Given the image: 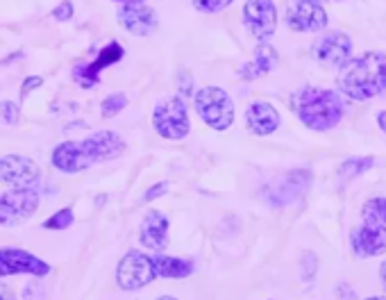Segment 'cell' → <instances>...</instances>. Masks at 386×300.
Returning a JSON list of instances; mask_svg holds the SVG:
<instances>
[{
    "label": "cell",
    "instance_id": "1",
    "mask_svg": "<svg viewBox=\"0 0 386 300\" xmlns=\"http://www.w3.org/2000/svg\"><path fill=\"white\" fill-rule=\"evenodd\" d=\"M125 150V141L121 134L112 130H103L80 141H64L52 150V166L62 173H80L91 169L94 164H103L121 157Z\"/></svg>",
    "mask_w": 386,
    "mask_h": 300
},
{
    "label": "cell",
    "instance_id": "2",
    "mask_svg": "<svg viewBox=\"0 0 386 300\" xmlns=\"http://www.w3.org/2000/svg\"><path fill=\"white\" fill-rule=\"evenodd\" d=\"M386 57L382 52H366L350 59L338 73V89L352 100H371L384 94Z\"/></svg>",
    "mask_w": 386,
    "mask_h": 300
},
{
    "label": "cell",
    "instance_id": "3",
    "mask_svg": "<svg viewBox=\"0 0 386 300\" xmlns=\"http://www.w3.org/2000/svg\"><path fill=\"white\" fill-rule=\"evenodd\" d=\"M293 109H296L302 125H307L309 130L327 132L341 123L345 114V103L336 91L305 87L293 100Z\"/></svg>",
    "mask_w": 386,
    "mask_h": 300
},
{
    "label": "cell",
    "instance_id": "4",
    "mask_svg": "<svg viewBox=\"0 0 386 300\" xmlns=\"http://www.w3.org/2000/svg\"><path fill=\"white\" fill-rule=\"evenodd\" d=\"M198 116L205 121L211 130L223 132L234 123V103L225 89L220 87H202L193 96Z\"/></svg>",
    "mask_w": 386,
    "mask_h": 300
},
{
    "label": "cell",
    "instance_id": "5",
    "mask_svg": "<svg viewBox=\"0 0 386 300\" xmlns=\"http://www.w3.org/2000/svg\"><path fill=\"white\" fill-rule=\"evenodd\" d=\"M152 125L164 139H171V141L185 139V136L191 132V121H189L185 100H182L180 96L159 100L157 107H155V112H152Z\"/></svg>",
    "mask_w": 386,
    "mask_h": 300
},
{
    "label": "cell",
    "instance_id": "6",
    "mask_svg": "<svg viewBox=\"0 0 386 300\" xmlns=\"http://www.w3.org/2000/svg\"><path fill=\"white\" fill-rule=\"evenodd\" d=\"M39 207V191L32 187H12L0 196V225L16 227L30 218Z\"/></svg>",
    "mask_w": 386,
    "mask_h": 300
},
{
    "label": "cell",
    "instance_id": "7",
    "mask_svg": "<svg viewBox=\"0 0 386 300\" xmlns=\"http://www.w3.org/2000/svg\"><path fill=\"white\" fill-rule=\"evenodd\" d=\"M157 278V269H155V257H148L145 252L130 250L125 257L118 262L116 269V282L118 287L125 291H136Z\"/></svg>",
    "mask_w": 386,
    "mask_h": 300
},
{
    "label": "cell",
    "instance_id": "8",
    "mask_svg": "<svg viewBox=\"0 0 386 300\" xmlns=\"http://www.w3.org/2000/svg\"><path fill=\"white\" fill-rule=\"evenodd\" d=\"M311 185V173L305 169L298 171H289L287 176L280 178L273 187L266 189V200H269L271 207H287L298 203V200L305 196V191Z\"/></svg>",
    "mask_w": 386,
    "mask_h": 300
},
{
    "label": "cell",
    "instance_id": "9",
    "mask_svg": "<svg viewBox=\"0 0 386 300\" xmlns=\"http://www.w3.org/2000/svg\"><path fill=\"white\" fill-rule=\"evenodd\" d=\"M243 25L257 39H269L278 27V9L273 0H248L243 5Z\"/></svg>",
    "mask_w": 386,
    "mask_h": 300
},
{
    "label": "cell",
    "instance_id": "10",
    "mask_svg": "<svg viewBox=\"0 0 386 300\" xmlns=\"http://www.w3.org/2000/svg\"><path fill=\"white\" fill-rule=\"evenodd\" d=\"M18 273H30V276H48L50 266L43 259L34 257L32 252L21 248H0V278L18 276Z\"/></svg>",
    "mask_w": 386,
    "mask_h": 300
},
{
    "label": "cell",
    "instance_id": "11",
    "mask_svg": "<svg viewBox=\"0 0 386 300\" xmlns=\"http://www.w3.org/2000/svg\"><path fill=\"white\" fill-rule=\"evenodd\" d=\"M350 55H352V41L343 32L325 34L314 48V57L323 66H332V69H343L350 62Z\"/></svg>",
    "mask_w": 386,
    "mask_h": 300
},
{
    "label": "cell",
    "instance_id": "12",
    "mask_svg": "<svg viewBox=\"0 0 386 300\" xmlns=\"http://www.w3.org/2000/svg\"><path fill=\"white\" fill-rule=\"evenodd\" d=\"M287 23L293 32H318L327 25V12L314 0H298L289 7Z\"/></svg>",
    "mask_w": 386,
    "mask_h": 300
},
{
    "label": "cell",
    "instance_id": "13",
    "mask_svg": "<svg viewBox=\"0 0 386 300\" xmlns=\"http://www.w3.org/2000/svg\"><path fill=\"white\" fill-rule=\"evenodd\" d=\"M123 55H125V50H123L121 43H116V41L107 43L105 48L100 50L98 57L91 62V64H78V66L73 69V78H76L78 85L85 87V89L96 87L100 71L107 69V66H112V64H116V62H121Z\"/></svg>",
    "mask_w": 386,
    "mask_h": 300
},
{
    "label": "cell",
    "instance_id": "14",
    "mask_svg": "<svg viewBox=\"0 0 386 300\" xmlns=\"http://www.w3.org/2000/svg\"><path fill=\"white\" fill-rule=\"evenodd\" d=\"M39 178V166L23 155H3L0 157V182L7 187H30Z\"/></svg>",
    "mask_w": 386,
    "mask_h": 300
},
{
    "label": "cell",
    "instance_id": "15",
    "mask_svg": "<svg viewBox=\"0 0 386 300\" xmlns=\"http://www.w3.org/2000/svg\"><path fill=\"white\" fill-rule=\"evenodd\" d=\"M118 23H121L130 34L148 36L155 32V27H157V14H155V9H150L148 5L127 3L118 9Z\"/></svg>",
    "mask_w": 386,
    "mask_h": 300
},
{
    "label": "cell",
    "instance_id": "16",
    "mask_svg": "<svg viewBox=\"0 0 386 300\" xmlns=\"http://www.w3.org/2000/svg\"><path fill=\"white\" fill-rule=\"evenodd\" d=\"M350 241L357 257H378V255L386 252V230L369 221L355 227Z\"/></svg>",
    "mask_w": 386,
    "mask_h": 300
},
{
    "label": "cell",
    "instance_id": "17",
    "mask_svg": "<svg viewBox=\"0 0 386 300\" xmlns=\"http://www.w3.org/2000/svg\"><path fill=\"white\" fill-rule=\"evenodd\" d=\"M139 239L148 250H164L169 243V218L157 209H150L141 223Z\"/></svg>",
    "mask_w": 386,
    "mask_h": 300
},
{
    "label": "cell",
    "instance_id": "18",
    "mask_svg": "<svg viewBox=\"0 0 386 300\" xmlns=\"http://www.w3.org/2000/svg\"><path fill=\"white\" fill-rule=\"evenodd\" d=\"M245 125L257 136L273 134L280 127V114L273 105L264 103V100H257V103H252L245 109Z\"/></svg>",
    "mask_w": 386,
    "mask_h": 300
},
{
    "label": "cell",
    "instance_id": "19",
    "mask_svg": "<svg viewBox=\"0 0 386 300\" xmlns=\"http://www.w3.org/2000/svg\"><path fill=\"white\" fill-rule=\"evenodd\" d=\"M280 62V55L278 50L273 48L269 43H259L257 45V52H255V59L243 64V69L238 71V76L243 80H255L259 76H266V73H271L275 66H278Z\"/></svg>",
    "mask_w": 386,
    "mask_h": 300
},
{
    "label": "cell",
    "instance_id": "20",
    "mask_svg": "<svg viewBox=\"0 0 386 300\" xmlns=\"http://www.w3.org/2000/svg\"><path fill=\"white\" fill-rule=\"evenodd\" d=\"M155 269H157L159 278H189L193 273V262L191 259H180V257H166V255H157L155 257Z\"/></svg>",
    "mask_w": 386,
    "mask_h": 300
},
{
    "label": "cell",
    "instance_id": "21",
    "mask_svg": "<svg viewBox=\"0 0 386 300\" xmlns=\"http://www.w3.org/2000/svg\"><path fill=\"white\" fill-rule=\"evenodd\" d=\"M362 218L386 230V198H371L362 209Z\"/></svg>",
    "mask_w": 386,
    "mask_h": 300
},
{
    "label": "cell",
    "instance_id": "22",
    "mask_svg": "<svg viewBox=\"0 0 386 300\" xmlns=\"http://www.w3.org/2000/svg\"><path fill=\"white\" fill-rule=\"evenodd\" d=\"M375 159L373 157H348L341 166H338V178L341 180H352L357 176H362L369 169H373Z\"/></svg>",
    "mask_w": 386,
    "mask_h": 300
},
{
    "label": "cell",
    "instance_id": "23",
    "mask_svg": "<svg viewBox=\"0 0 386 300\" xmlns=\"http://www.w3.org/2000/svg\"><path fill=\"white\" fill-rule=\"evenodd\" d=\"M73 221H76V216H73V209L71 207H64V209H59L57 214H52L50 218H45L43 227H45V230H66V227L73 225Z\"/></svg>",
    "mask_w": 386,
    "mask_h": 300
},
{
    "label": "cell",
    "instance_id": "24",
    "mask_svg": "<svg viewBox=\"0 0 386 300\" xmlns=\"http://www.w3.org/2000/svg\"><path fill=\"white\" fill-rule=\"evenodd\" d=\"M125 107H127V96L125 94H112V96H107L103 100V105H100V114H103V118H112Z\"/></svg>",
    "mask_w": 386,
    "mask_h": 300
},
{
    "label": "cell",
    "instance_id": "25",
    "mask_svg": "<svg viewBox=\"0 0 386 300\" xmlns=\"http://www.w3.org/2000/svg\"><path fill=\"white\" fill-rule=\"evenodd\" d=\"M0 123L3 125L18 123V105H14L12 100H3V103H0Z\"/></svg>",
    "mask_w": 386,
    "mask_h": 300
},
{
    "label": "cell",
    "instance_id": "26",
    "mask_svg": "<svg viewBox=\"0 0 386 300\" xmlns=\"http://www.w3.org/2000/svg\"><path fill=\"white\" fill-rule=\"evenodd\" d=\"M234 0H193V7L198 9V12H220V9H225L232 5Z\"/></svg>",
    "mask_w": 386,
    "mask_h": 300
},
{
    "label": "cell",
    "instance_id": "27",
    "mask_svg": "<svg viewBox=\"0 0 386 300\" xmlns=\"http://www.w3.org/2000/svg\"><path fill=\"white\" fill-rule=\"evenodd\" d=\"M316 269H318V257H316V255L314 252L302 255V278L311 280V278H314Z\"/></svg>",
    "mask_w": 386,
    "mask_h": 300
},
{
    "label": "cell",
    "instance_id": "28",
    "mask_svg": "<svg viewBox=\"0 0 386 300\" xmlns=\"http://www.w3.org/2000/svg\"><path fill=\"white\" fill-rule=\"evenodd\" d=\"M52 16L57 18V21H71L73 18V3L71 0H64V3H59L57 7H55V12H52Z\"/></svg>",
    "mask_w": 386,
    "mask_h": 300
},
{
    "label": "cell",
    "instance_id": "29",
    "mask_svg": "<svg viewBox=\"0 0 386 300\" xmlns=\"http://www.w3.org/2000/svg\"><path fill=\"white\" fill-rule=\"evenodd\" d=\"M166 191H169V185H166V182H159V185H152L148 191H145V194H143V200H145V203H150V200L164 196Z\"/></svg>",
    "mask_w": 386,
    "mask_h": 300
},
{
    "label": "cell",
    "instance_id": "30",
    "mask_svg": "<svg viewBox=\"0 0 386 300\" xmlns=\"http://www.w3.org/2000/svg\"><path fill=\"white\" fill-rule=\"evenodd\" d=\"M41 78L39 76H32V78H27L25 80V85H23V89H21V96L25 98L27 96V91H32V89H36V87H41Z\"/></svg>",
    "mask_w": 386,
    "mask_h": 300
},
{
    "label": "cell",
    "instance_id": "31",
    "mask_svg": "<svg viewBox=\"0 0 386 300\" xmlns=\"http://www.w3.org/2000/svg\"><path fill=\"white\" fill-rule=\"evenodd\" d=\"M378 125L386 132V112H380V114H378Z\"/></svg>",
    "mask_w": 386,
    "mask_h": 300
},
{
    "label": "cell",
    "instance_id": "32",
    "mask_svg": "<svg viewBox=\"0 0 386 300\" xmlns=\"http://www.w3.org/2000/svg\"><path fill=\"white\" fill-rule=\"evenodd\" d=\"M380 278H382V285H384V289H386V262L380 266Z\"/></svg>",
    "mask_w": 386,
    "mask_h": 300
},
{
    "label": "cell",
    "instance_id": "33",
    "mask_svg": "<svg viewBox=\"0 0 386 300\" xmlns=\"http://www.w3.org/2000/svg\"><path fill=\"white\" fill-rule=\"evenodd\" d=\"M125 3H143V0H125Z\"/></svg>",
    "mask_w": 386,
    "mask_h": 300
},
{
    "label": "cell",
    "instance_id": "34",
    "mask_svg": "<svg viewBox=\"0 0 386 300\" xmlns=\"http://www.w3.org/2000/svg\"><path fill=\"white\" fill-rule=\"evenodd\" d=\"M314 3H320V5H323V3H327V0H314Z\"/></svg>",
    "mask_w": 386,
    "mask_h": 300
},
{
    "label": "cell",
    "instance_id": "35",
    "mask_svg": "<svg viewBox=\"0 0 386 300\" xmlns=\"http://www.w3.org/2000/svg\"><path fill=\"white\" fill-rule=\"evenodd\" d=\"M382 96H386V82H384V94Z\"/></svg>",
    "mask_w": 386,
    "mask_h": 300
}]
</instances>
